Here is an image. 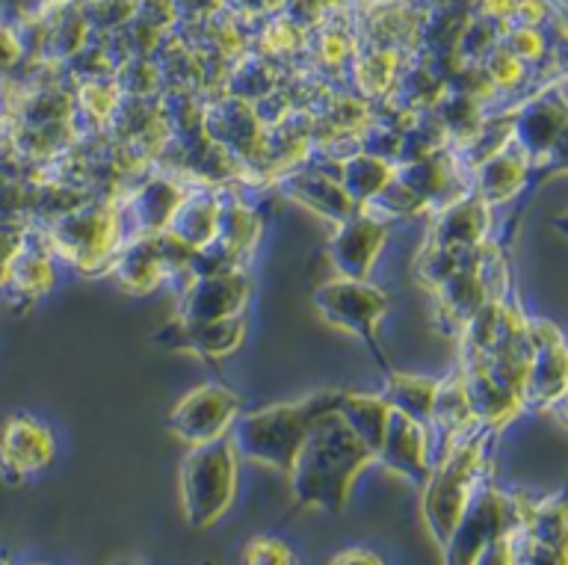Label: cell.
Returning a JSON list of instances; mask_svg holds the SVG:
<instances>
[{"mask_svg":"<svg viewBox=\"0 0 568 565\" xmlns=\"http://www.w3.org/2000/svg\"><path fill=\"white\" fill-rule=\"evenodd\" d=\"M53 264H51V252L44 243H30V229H27V240L21 252L12 258V266H9V279H7V291L9 302L12 305H33L39 296L53 287Z\"/></svg>","mask_w":568,"mask_h":565,"instance_id":"cell-19","label":"cell"},{"mask_svg":"<svg viewBox=\"0 0 568 565\" xmlns=\"http://www.w3.org/2000/svg\"><path fill=\"white\" fill-rule=\"evenodd\" d=\"M246 563L252 565H284L293 563V551L287 542L273 539V536H257L246 545Z\"/></svg>","mask_w":568,"mask_h":565,"instance_id":"cell-32","label":"cell"},{"mask_svg":"<svg viewBox=\"0 0 568 565\" xmlns=\"http://www.w3.org/2000/svg\"><path fill=\"white\" fill-rule=\"evenodd\" d=\"M257 234H261V220L248 211L246 204L225 202L220 204V220H216V238L237 252L240 258L246 255L248 249L255 246Z\"/></svg>","mask_w":568,"mask_h":565,"instance_id":"cell-29","label":"cell"},{"mask_svg":"<svg viewBox=\"0 0 568 565\" xmlns=\"http://www.w3.org/2000/svg\"><path fill=\"white\" fill-rule=\"evenodd\" d=\"M240 415V397L225 385H202V389L190 391L169 415V430L186 442L204 444L229 435L231 424Z\"/></svg>","mask_w":568,"mask_h":565,"instance_id":"cell-8","label":"cell"},{"mask_svg":"<svg viewBox=\"0 0 568 565\" xmlns=\"http://www.w3.org/2000/svg\"><path fill=\"white\" fill-rule=\"evenodd\" d=\"M390 234L388 220L373 216L364 208H355L346 220L337 222V231L328 243V258L341 279H367L373 261Z\"/></svg>","mask_w":568,"mask_h":565,"instance_id":"cell-10","label":"cell"},{"mask_svg":"<svg viewBox=\"0 0 568 565\" xmlns=\"http://www.w3.org/2000/svg\"><path fill=\"white\" fill-rule=\"evenodd\" d=\"M371 462L373 453L355 438L337 412L314 417L300 456L287 474L293 501L300 506L341 513L349 501L353 483Z\"/></svg>","mask_w":568,"mask_h":565,"instance_id":"cell-1","label":"cell"},{"mask_svg":"<svg viewBox=\"0 0 568 565\" xmlns=\"http://www.w3.org/2000/svg\"><path fill=\"white\" fill-rule=\"evenodd\" d=\"M442 128L447 137H456L462 142V149L474 140V133L479 131V107L477 98L470 95H456V98H444L442 101Z\"/></svg>","mask_w":568,"mask_h":565,"instance_id":"cell-30","label":"cell"},{"mask_svg":"<svg viewBox=\"0 0 568 565\" xmlns=\"http://www.w3.org/2000/svg\"><path fill=\"white\" fill-rule=\"evenodd\" d=\"M220 199L213 193H184L175 213L169 216L166 231L184 246L199 249L207 240L216 238V220H220Z\"/></svg>","mask_w":568,"mask_h":565,"instance_id":"cell-23","label":"cell"},{"mask_svg":"<svg viewBox=\"0 0 568 565\" xmlns=\"http://www.w3.org/2000/svg\"><path fill=\"white\" fill-rule=\"evenodd\" d=\"M527 335L532 344V359L524 382V403L554 406L566 394V344L559 329L548 320H527Z\"/></svg>","mask_w":568,"mask_h":565,"instance_id":"cell-12","label":"cell"},{"mask_svg":"<svg viewBox=\"0 0 568 565\" xmlns=\"http://www.w3.org/2000/svg\"><path fill=\"white\" fill-rule=\"evenodd\" d=\"M57 456V442L51 430L30 415H12L0 426V480L9 486L24 483V477L39 474Z\"/></svg>","mask_w":568,"mask_h":565,"instance_id":"cell-9","label":"cell"},{"mask_svg":"<svg viewBox=\"0 0 568 565\" xmlns=\"http://www.w3.org/2000/svg\"><path fill=\"white\" fill-rule=\"evenodd\" d=\"M435 391H438V382L435 380H426V376H403V373L390 371L385 400H388L394 412H403V415L417 421V424L429 426L433 424Z\"/></svg>","mask_w":568,"mask_h":565,"instance_id":"cell-27","label":"cell"},{"mask_svg":"<svg viewBox=\"0 0 568 565\" xmlns=\"http://www.w3.org/2000/svg\"><path fill=\"white\" fill-rule=\"evenodd\" d=\"M488 433L491 430L477 426L474 433L450 444L435 465H429V477L424 480V518L438 548L447 545L462 513L468 509L474 492L483 486Z\"/></svg>","mask_w":568,"mask_h":565,"instance_id":"cell-3","label":"cell"},{"mask_svg":"<svg viewBox=\"0 0 568 565\" xmlns=\"http://www.w3.org/2000/svg\"><path fill=\"white\" fill-rule=\"evenodd\" d=\"M332 563H371V565H379L382 557L379 554H371V551H346V554H335Z\"/></svg>","mask_w":568,"mask_h":565,"instance_id":"cell-34","label":"cell"},{"mask_svg":"<svg viewBox=\"0 0 568 565\" xmlns=\"http://www.w3.org/2000/svg\"><path fill=\"white\" fill-rule=\"evenodd\" d=\"M337 415L376 460L385 433H388L390 415H394L385 394H346L344 391V397L337 403Z\"/></svg>","mask_w":568,"mask_h":565,"instance_id":"cell-21","label":"cell"},{"mask_svg":"<svg viewBox=\"0 0 568 565\" xmlns=\"http://www.w3.org/2000/svg\"><path fill=\"white\" fill-rule=\"evenodd\" d=\"M237 495V451L229 435L193 444L181 465V509L190 527L204 531L229 513Z\"/></svg>","mask_w":568,"mask_h":565,"instance_id":"cell-4","label":"cell"},{"mask_svg":"<svg viewBox=\"0 0 568 565\" xmlns=\"http://www.w3.org/2000/svg\"><path fill=\"white\" fill-rule=\"evenodd\" d=\"M314 305L317 314L326 320L328 326L344 329L349 335L362 337L371 346L376 362L385 373H390L385 353L376 341V326H379L390 309L388 293L367 284V279H335L314 291Z\"/></svg>","mask_w":568,"mask_h":565,"instance_id":"cell-7","label":"cell"},{"mask_svg":"<svg viewBox=\"0 0 568 565\" xmlns=\"http://www.w3.org/2000/svg\"><path fill=\"white\" fill-rule=\"evenodd\" d=\"M397 178L412 190V193L420 195L426 208H429V202H435V199L450 186L453 172L447 169L442 154H435L433 151V154H426V158L412 160L406 169H399Z\"/></svg>","mask_w":568,"mask_h":565,"instance_id":"cell-28","label":"cell"},{"mask_svg":"<svg viewBox=\"0 0 568 565\" xmlns=\"http://www.w3.org/2000/svg\"><path fill=\"white\" fill-rule=\"evenodd\" d=\"M166 341L184 350L204 355V359H225L234 350H240L243 337H246V320L243 314L234 317L211 320V323H178L166 329Z\"/></svg>","mask_w":568,"mask_h":565,"instance_id":"cell-17","label":"cell"},{"mask_svg":"<svg viewBox=\"0 0 568 565\" xmlns=\"http://www.w3.org/2000/svg\"><path fill=\"white\" fill-rule=\"evenodd\" d=\"M119 104V95H115L113 89H106L104 83H83L80 87V95L74 101V110H83L89 119H98V122H106V119H113V110Z\"/></svg>","mask_w":568,"mask_h":565,"instance_id":"cell-31","label":"cell"},{"mask_svg":"<svg viewBox=\"0 0 568 565\" xmlns=\"http://www.w3.org/2000/svg\"><path fill=\"white\" fill-rule=\"evenodd\" d=\"M524 181H527V154L521 149L497 151L474 167V184H477L474 195H479L486 204L513 199L524 186Z\"/></svg>","mask_w":568,"mask_h":565,"instance_id":"cell-22","label":"cell"},{"mask_svg":"<svg viewBox=\"0 0 568 565\" xmlns=\"http://www.w3.org/2000/svg\"><path fill=\"white\" fill-rule=\"evenodd\" d=\"M44 246L71 266L95 270L101 261H113L122 246V220L110 204H80L44 225Z\"/></svg>","mask_w":568,"mask_h":565,"instance_id":"cell-5","label":"cell"},{"mask_svg":"<svg viewBox=\"0 0 568 565\" xmlns=\"http://www.w3.org/2000/svg\"><path fill=\"white\" fill-rule=\"evenodd\" d=\"M27 229H30V225H3V222H0V291L7 287L12 258L21 252V246H24Z\"/></svg>","mask_w":568,"mask_h":565,"instance_id":"cell-33","label":"cell"},{"mask_svg":"<svg viewBox=\"0 0 568 565\" xmlns=\"http://www.w3.org/2000/svg\"><path fill=\"white\" fill-rule=\"evenodd\" d=\"M438 433L444 435L442 453L456 444L459 438H465L468 433H474L479 426V421L470 412L468 394H465V382L459 376H447V380L438 382V391H435V408H433V424Z\"/></svg>","mask_w":568,"mask_h":565,"instance_id":"cell-24","label":"cell"},{"mask_svg":"<svg viewBox=\"0 0 568 565\" xmlns=\"http://www.w3.org/2000/svg\"><path fill=\"white\" fill-rule=\"evenodd\" d=\"M462 382H465V394H468L470 412H474V417L479 421V426H486L491 433H497L500 426L515 421L518 412L524 408L521 394L509 389V385H504L497 376H491V373L486 371V364L465 367Z\"/></svg>","mask_w":568,"mask_h":565,"instance_id":"cell-15","label":"cell"},{"mask_svg":"<svg viewBox=\"0 0 568 565\" xmlns=\"http://www.w3.org/2000/svg\"><path fill=\"white\" fill-rule=\"evenodd\" d=\"M488 231V204L479 195H468L459 202H450L435 220L433 243L435 246H479Z\"/></svg>","mask_w":568,"mask_h":565,"instance_id":"cell-20","label":"cell"},{"mask_svg":"<svg viewBox=\"0 0 568 565\" xmlns=\"http://www.w3.org/2000/svg\"><path fill=\"white\" fill-rule=\"evenodd\" d=\"M252 293L246 273L229 270L216 275H193L178 305V323H211V320L243 314Z\"/></svg>","mask_w":568,"mask_h":565,"instance_id":"cell-11","label":"cell"},{"mask_svg":"<svg viewBox=\"0 0 568 565\" xmlns=\"http://www.w3.org/2000/svg\"><path fill=\"white\" fill-rule=\"evenodd\" d=\"M524 504L504 495L495 486H479L470 497L468 509L462 513L456 531L444 545V559L456 565L477 563L479 554L500 536H509L521 527Z\"/></svg>","mask_w":568,"mask_h":565,"instance_id":"cell-6","label":"cell"},{"mask_svg":"<svg viewBox=\"0 0 568 565\" xmlns=\"http://www.w3.org/2000/svg\"><path fill=\"white\" fill-rule=\"evenodd\" d=\"M562 119H566L562 101L532 98L521 107V113L515 115L513 122V140L527 154V160L541 158V154H548L554 149V142L562 133Z\"/></svg>","mask_w":568,"mask_h":565,"instance_id":"cell-18","label":"cell"},{"mask_svg":"<svg viewBox=\"0 0 568 565\" xmlns=\"http://www.w3.org/2000/svg\"><path fill=\"white\" fill-rule=\"evenodd\" d=\"M204 137L225 151H240L243 158L255 154L264 145V122L246 98H222L202 110Z\"/></svg>","mask_w":568,"mask_h":565,"instance_id":"cell-13","label":"cell"},{"mask_svg":"<svg viewBox=\"0 0 568 565\" xmlns=\"http://www.w3.org/2000/svg\"><path fill=\"white\" fill-rule=\"evenodd\" d=\"M341 397L344 391H317L300 403H275L270 408L237 415L229 430V438L243 460L291 474L314 417L337 412Z\"/></svg>","mask_w":568,"mask_h":565,"instance_id":"cell-2","label":"cell"},{"mask_svg":"<svg viewBox=\"0 0 568 565\" xmlns=\"http://www.w3.org/2000/svg\"><path fill=\"white\" fill-rule=\"evenodd\" d=\"M376 460L390 474H399V477L412 480V483H424L429 477V465H433V456H429V426L417 424V421L406 417L403 412H394Z\"/></svg>","mask_w":568,"mask_h":565,"instance_id":"cell-14","label":"cell"},{"mask_svg":"<svg viewBox=\"0 0 568 565\" xmlns=\"http://www.w3.org/2000/svg\"><path fill=\"white\" fill-rule=\"evenodd\" d=\"M284 195H291L300 204H305L308 211L320 213L323 220L341 222L358 208V204L344 193V186L335 175H328L326 169H293L291 175L282 178Z\"/></svg>","mask_w":568,"mask_h":565,"instance_id":"cell-16","label":"cell"},{"mask_svg":"<svg viewBox=\"0 0 568 565\" xmlns=\"http://www.w3.org/2000/svg\"><path fill=\"white\" fill-rule=\"evenodd\" d=\"M397 169L390 167L385 158H376V154H367V151H355L353 158L341 160V186H344V193L353 199L355 204H364L367 199L379 193L382 186L388 184L390 178H394Z\"/></svg>","mask_w":568,"mask_h":565,"instance_id":"cell-26","label":"cell"},{"mask_svg":"<svg viewBox=\"0 0 568 565\" xmlns=\"http://www.w3.org/2000/svg\"><path fill=\"white\" fill-rule=\"evenodd\" d=\"M184 199V190L169 178H149L145 184L133 193L131 199V216L136 222V234H158L166 231L169 216Z\"/></svg>","mask_w":568,"mask_h":565,"instance_id":"cell-25","label":"cell"}]
</instances>
